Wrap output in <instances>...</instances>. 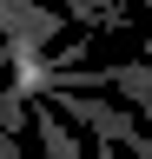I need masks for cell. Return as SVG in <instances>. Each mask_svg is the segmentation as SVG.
<instances>
[{
	"instance_id": "obj_1",
	"label": "cell",
	"mask_w": 152,
	"mask_h": 159,
	"mask_svg": "<svg viewBox=\"0 0 152 159\" xmlns=\"http://www.w3.org/2000/svg\"><path fill=\"white\" fill-rule=\"evenodd\" d=\"M46 99H53V113H66L73 126H86L99 146H132V152L152 159V139L139 133V119H132L126 106H106V99L86 93V86H46Z\"/></svg>"
},
{
	"instance_id": "obj_2",
	"label": "cell",
	"mask_w": 152,
	"mask_h": 159,
	"mask_svg": "<svg viewBox=\"0 0 152 159\" xmlns=\"http://www.w3.org/2000/svg\"><path fill=\"white\" fill-rule=\"evenodd\" d=\"M112 93H126L132 106H145V99H152V66H145V60H126V66H112Z\"/></svg>"
},
{
	"instance_id": "obj_3",
	"label": "cell",
	"mask_w": 152,
	"mask_h": 159,
	"mask_svg": "<svg viewBox=\"0 0 152 159\" xmlns=\"http://www.w3.org/2000/svg\"><path fill=\"white\" fill-rule=\"evenodd\" d=\"M40 146H46V152H60V159H80V152H86V146H80V133H66L60 119H53V99L40 106Z\"/></svg>"
},
{
	"instance_id": "obj_4",
	"label": "cell",
	"mask_w": 152,
	"mask_h": 159,
	"mask_svg": "<svg viewBox=\"0 0 152 159\" xmlns=\"http://www.w3.org/2000/svg\"><path fill=\"white\" fill-rule=\"evenodd\" d=\"M13 152H20V133H7V126H0V159H13Z\"/></svg>"
},
{
	"instance_id": "obj_5",
	"label": "cell",
	"mask_w": 152,
	"mask_h": 159,
	"mask_svg": "<svg viewBox=\"0 0 152 159\" xmlns=\"http://www.w3.org/2000/svg\"><path fill=\"white\" fill-rule=\"evenodd\" d=\"M132 113H145V119H152V99H145V106H132Z\"/></svg>"
},
{
	"instance_id": "obj_6",
	"label": "cell",
	"mask_w": 152,
	"mask_h": 159,
	"mask_svg": "<svg viewBox=\"0 0 152 159\" xmlns=\"http://www.w3.org/2000/svg\"><path fill=\"white\" fill-rule=\"evenodd\" d=\"M139 53H152V40H145V47H139Z\"/></svg>"
},
{
	"instance_id": "obj_7",
	"label": "cell",
	"mask_w": 152,
	"mask_h": 159,
	"mask_svg": "<svg viewBox=\"0 0 152 159\" xmlns=\"http://www.w3.org/2000/svg\"><path fill=\"white\" fill-rule=\"evenodd\" d=\"M145 7H152V0H145Z\"/></svg>"
}]
</instances>
